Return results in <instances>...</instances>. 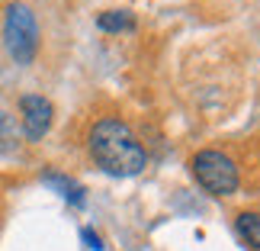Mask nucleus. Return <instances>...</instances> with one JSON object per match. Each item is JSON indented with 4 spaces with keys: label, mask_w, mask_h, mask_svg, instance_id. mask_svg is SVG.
I'll return each mask as SVG.
<instances>
[{
    "label": "nucleus",
    "mask_w": 260,
    "mask_h": 251,
    "mask_svg": "<svg viewBox=\"0 0 260 251\" xmlns=\"http://www.w3.org/2000/svg\"><path fill=\"white\" fill-rule=\"evenodd\" d=\"M90 158L113 177H135L148 168V155L125 119L103 116L90 132Z\"/></svg>",
    "instance_id": "nucleus-1"
},
{
    "label": "nucleus",
    "mask_w": 260,
    "mask_h": 251,
    "mask_svg": "<svg viewBox=\"0 0 260 251\" xmlns=\"http://www.w3.org/2000/svg\"><path fill=\"white\" fill-rule=\"evenodd\" d=\"M4 45L16 65H32V58L39 52V19L19 0H13L4 10Z\"/></svg>",
    "instance_id": "nucleus-2"
},
{
    "label": "nucleus",
    "mask_w": 260,
    "mask_h": 251,
    "mask_svg": "<svg viewBox=\"0 0 260 251\" xmlns=\"http://www.w3.org/2000/svg\"><path fill=\"white\" fill-rule=\"evenodd\" d=\"M189 171H193L196 184L212 197H232L238 190V164L218 148H203V152L193 155L189 161Z\"/></svg>",
    "instance_id": "nucleus-3"
},
{
    "label": "nucleus",
    "mask_w": 260,
    "mask_h": 251,
    "mask_svg": "<svg viewBox=\"0 0 260 251\" xmlns=\"http://www.w3.org/2000/svg\"><path fill=\"white\" fill-rule=\"evenodd\" d=\"M55 109L42 94H23L19 97V126L29 142H42V135L52 129Z\"/></svg>",
    "instance_id": "nucleus-4"
},
{
    "label": "nucleus",
    "mask_w": 260,
    "mask_h": 251,
    "mask_svg": "<svg viewBox=\"0 0 260 251\" xmlns=\"http://www.w3.org/2000/svg\"><path fill=\"white\" fill-rule=\"evenodd\" d=\"M96 26L103 29V33H132L135 16L128 13V10H106V13H100Z\"/></svg>",
    "instance_id": "nucleus-5"
},
{
    "label": "nucleus",
    "mask_w": 260,
    "mask_h": 251,
    "mask_svg": "<svg viewBox=\"0 0 260 251\" xmlns=\"http://www.w3.org/2000/svg\"><path fill=\"white\" fill-rule=\"evenodd\" d=\"M45 184H48V187H55L71 206H84V187H81V184H74L71 177H64V174H45Z\"/></svg>",
    "instance_id": "nucleus-6"
},
{
    "label": "nucleus",
    "mask_w": 260,
    "mask_h": 251,
    "mask_svg": "<svg viewBox=\"0 0 260 251\" xmlns=\"http://www.w3.org/2000/svg\"><path fill=\"white\" fill-rule=\"evenodd\" d=\"M238 232L251 248L260 251V213H241L238 216Z\"/></svg>",
    "instance_id": "nucleus-7"
},
{
    "label": "nucleus",
    "mask_w": 260,
    "mask_h": 251,
    "mask_svg": "<svg viewBox=\"0 0 260 251\" xmlns=\"http://www.w3.org/2000/svg\"><path fill=\"white\" fill-rule=\"evenodd\" d=\"M10 142H13V129H10V119L0 113V152H10Z\"/></svg>",
    "instance_id": "nucleus-8"
},
{
    "label": "nucleus",
    "mask_w": 260,
    "mask_h": 251,
    "mask_svg": "<svg viewBox=\"0 0 260 251\" xmlns=\"http://www.w3.org/2000/svg\"><path fill=\"white\" fill-rule=\"evenodd\" d=\"M81 238L87 242V248H90V251H103V238H100L93 229H81Z\"/></svg>",
    "instance_id": "nucleus-9"
}]
</instances>
